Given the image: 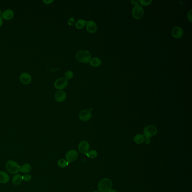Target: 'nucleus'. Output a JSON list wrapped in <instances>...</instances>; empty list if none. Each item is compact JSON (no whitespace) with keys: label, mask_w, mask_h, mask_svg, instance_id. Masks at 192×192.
<instances>
[{"label":"nucleus","mask_w":192,"mask_h":192,"mask_svg":"<svg viewBox=\"0 0 192 192\" xmlns=\"http://www.w3.org/2000/svg\"><path fill=\"white\" fill-rule=\"evenodd\" d=\"M157 128L153 125H150L146 127L143 131V136L146 138H150L156 134Z\"/></svg>","instance_id":"39448f33"},{"label":"nucleus","mask_w":192,"mask_h":192,"mask_svg":"<svg viewBox=\"0 0 192 192\" xmlns=\"http://www.w3.org/2000/svg\"><path fill=\"white\" fill-rule=\"evenodd\" d=\"M68 81L65 77H61L56 80L54 86L57 89L61 90L64 89L68 86Z\"/></svg>","instance_id":"423d86ee"},{"label":"nucleus","mask_w":192,"mask_h":192,"mask_svg":"<svg viewBox=\"0 0 192 192\" xmlns=\"http://www.w3.org/2000/svg\"><path fill=\"white\" fill-rule=\"evenodd\" d=\"M69 162L64 159H61L58 162V165L61 168H65L69 165Z\"/></svg>","instance_id":"aec40b11"},{"label":"nucleus","mask_w":192,"mask_h":192,"mask_svg":"<svg viewBox=\"0 0 192 192\" xmlns=\"http://www.w3.org/2000/svg\"><path fill=\"white\" fill-rule=\"evenodd\" d=\"M23 180L24 181L28 182L30 181L31 179H32V176L31 175L29 174H26L22 176Z\"/></svg>","instance_id":"b1692460"},{"label":"nucleus","mask_w":192,"mask_h":192,"mask_svg":"<svg viewBox=\"0 0 192 192\" xmlns=\"http://www.w3.org/2000/svg\"><path fill=\"white\" fill-rule=\"evenodd\" d=\"M131 3L133 5H136L138 4V3L139 2L138 1H135V0H132L131 1Z\"/></svg>","instance_id":"c756f323"},{"label":"nucleus","mask_w":192,"mask_h":192,"mask_svg":"<svg viewBox=\"0 0 192 192\" xmlns=\"http://www.w3.org/2000/svg\"><path fill=\"white\" fill-rule=\"evenodd\" d=\"M22 176L20 174H16L13 177L12 182L15 186H18L20 184L22 181Z\"/></svg>","instance_id":"f3484780"},{"label":"nucleus","mask_w":192,"mask_h":192,"mask_svg":"<svg viewBox=\"0 0 192 192\" xmlns=\"http://www.w3.org/2000/svg\"><path fill=\"white\" fill-rule=\"evenodd\" d=\"M92 192H99L98 191H92Z\"/></svg>","instance_id":"72a5a7b5"},{"label":"nucleus","mask_w":192,"mask_h":192,"mask_svg":"<svg viewBox=\"0 0 192 192\" xmlns=\"http://www.w3.org/2000/svg\"><path fill=\"white\" fill-rule=\"evenodd\" d=\"M31 169H32V167L31 165L28 163H25L21 166L20 168V171L24 173H27L30 172Z\"/></svg>","instance_id":"a211bd4d"},{"label":"nucleus","mask_w":192,"mask_h":192,"mask_svg":"<svg viewBox=\"0 0 192 192\" xmlns=\"http://www.w3.org/2000/svg\"><path fill=\"white\" fill-rule=\"evenodd\" d=\"M77 60L80 62L88 63L92 59L91 53L87 50H81L79 51L76 55Z\"/></svg>","instance_id":"f03ea898"},{"label":"nucleus","mask_w":192,"mask_h":192,"mask_svg":"<svg viewBox=\"0 0 192 192\" xmlns=\"http://www.w3.org/2000/svg\"><path fill=\"white\" fill-rule=\"evenodd\" d=\"M7 171L11 174H17L20 171L21 167L17 162L13 160H9L6 164Z\"/></svg>","instance_id":"7ed1b4c3"},{"label":"nucleus","mask_w":192,"mask_h":192,"mask_svg":"<svg viewBox=\"0 0 192 192\" xmlns=\"http://www.w3.org/2000/svg\"><path fill=\"white\" fill-rule=\"evenodd\" d=\"M3 24V19L1 16H0V27L2 26Z\"/></svg>","instance_id":"7c9ffc66"},{"label":"nucleus","mask_w":192,"mask_h":192,"mask_svg":"<svg viewBox=\"0 0 192 192\" xmlns=\"http://www.w3.org/2000/svg\"><path fill=\"white\" fill-rule=\"evenodd\" d=\"M144 142L145 143V144H147V145H148V144L150 143L151 142V139L150 138H146V137H145Z\"/></svg>","instance_id":"cd10ccee"},{"label":"nucleus","mask_w":192,"mask_h":192,"mask_svg":"<svg viewBox=\"0 0 192 192\" xmlns=\"http://www.w3.org/2000/svg\"><path fill=\"white\" fill-rule=\"evenodd\" d=\"M86 29L87 31L90 33L93 34L96 32L97 30V25L94 21L92 20L86 22Z\"/></svg>","instance_id":"9b49d317"},{"label":"nucleus","mask_w":192,"mask_h":192,"mask_svg":"<svg viewBox=\"0 0 192 192\" xmlns=\"http://www.w3.org/2000/svg\"><path fill=\"white\" fill-rule=\"evenodd\" d=\"M78 148L79 151L81 153L86 154L89 151V144L86 141H82L79 144Z\"/></svg>","instance_id":"1a4fd4ad"},{"label":"nucleus","mask_w":192,"mask_h":192,"mask_svg":"<svg viewBox=\"0 0 192 192\" xmlns=\"http://www.w3.org/2000/svg\"><path fill=\"white\" fill-rule=\"evenodd\" d=\"M2 13H2V11L0 10V16H2Z\"/></svg>","instance_id":"473e14b6"},{"label":"nucleus","mask_w":192,"mask_h":192,"mask_svg":"<svg viewBox=\"0 0 192 192\" xmlns=\"http://www.w3.org/2000/svg\"><path fill=\"white\" fill-rule=\"evenodd\" d=\"M112 186V182L111 180L105 178L101 180L98 184V188L99 192H109Z\"/></svg>","instance_id":"f257e3e1"},{"label":"nucleus","mask_w":192,"mask_h":192,"mask_svg":"<svg viewBox=\"0 0 192 192\" xmlns=\"http://www.w3.org/2000/svg\"><path fill=\"white\" fill-rule=\"evenodd\" d=\"M79 154L75 150H71L66 153L65 158L66 160L69 163L74 161L78 158Z\"/></svg>","instance_id":"6e6552de"},{"label":"nucleus","mask_w":192,"mask_h":192,"mask_svg":"<svg viewBox=\"0 0 192 192\" xmlns=\"http://www.w3.org/2000/svg\"><path fill=\"white\" fill-rule=\"evenodd\" d=\"M90 64L91 66L94 67H99L101 64V61L98 57H95L91 59Z\"/></svg>","instance_id":"dca6fc26"},{"label":"nucleus","mask_w":192,"mask_h":192,"mask_svg":"<svg viewBox=\"0 0 192 192\" xmlns=\"http://www.w3.org/2000/svg\"><path fill=\"white\" fill-rule=\"evenodd\" d=\"M74 76L73 72L71 71H68L65 72V78L66 79L70 80L73 78Z\"/></svg>","instance_id":"5701e85b"},{"label":"nucleus","mask_w":192,"mask_h":192,"mask_svg":"<svg viewBox=\"0 0 192 192\" xmlns=\"http://www.w3.org/2000/svg\"><path fill=\"white\" fill-rule=\"evenodd\" d=\"M171 34L173 37L176 38V39H180L183 36V30L180 27H175L173 28L172 31H171Z\"/></svg>","instance_id":"9d476101"},{"label":"nucleus","mask_w":192,"mask_h":192,"mask_svg":"<svg viewBox=\"0 0 192 192\" xmlns=\"http://www.w3.org/2000/svg\"><path fill=\"white\" fill-rule=\"evenodd\" d=\"M20 81L23 84H28L32 81V77L29 74L27 73H23L20 75Z\"/></svg>","instance_id":"ddd939ff"},{"label":"nucleus","mask_w":192,"mask_h":192,"mask_svg":"<svg viewBox=\"0 0 192 192\" xmlns=\"http://www.w3.org/2000/svg\"><path fill=\"white\" fill-rule=\"evenodd\" d=\"M54 1H52V0H48V1H43V2L45 4H51L52 3V2H54Z\"/></svg>","instance_id":"c85d7f7f"},{"label":"nucleus","mask_w":192,"mask_h":192,"mask_svg":"<svg viewBox=\"0 0 192 192\" xmlns=\"http://www.w3.org/2000/svg\"><path fill=\"white\" fill-rule=\"evenodd\" d=\"M109 192H117V191L116 190H114V189H111Z\"/></svg>","instance_id":"2f4dec72"},{"label":"nucleus","mask_w":192,"mask_h":192,"mask_svg":"<svg viewBox=\"0 0 192 192\" xmlns=\"http://www.w3.org/2000/svg\"><path fill=\"white\" fill-rule=\"evenodd\" d=\"M14 13L11 9H8L2 13V19L6 20H9L13 18Z\"/></svg>","instance_id":"4468645a"},{"label":"nucleus","mask_w":192,"mask_h":192,"mask_svg":"<svg viewBox=\"0 0 192 192\" xmlns=\"http://www.w3.org/2000/svg\"><path fill=\"white\" fill-rule=\"evenodd\" d=\"M13 192V191H11V192Z\"/></svg>","instance_id":"f704fd0d"},{"label":"nucleus","mask_w":192,"mask_h":192,"mask_svg":"<svg viewBox=\"0 0 192 192\" xmlns=\"http://www.w3.org/2000/svg\"><path fill=\"white\" fill-rule=\"evenodd\" d=\"M75 23V20L74 18L72 17L69 19L68 24L69 25L73 26L74 24Z\"/></svg>","instance_id":"a878e982"},{"label":"nucleus","mask_w":192,"mask_h":192,"mask_svg":"<svg viewBox=\"0 0 192 192\" xmlns=\"http://www.w3.org/2000/svg\"><path fill=\"white\" fill-rule=\"evenodd\" d=\"M144 13L143 8L140 5H135L132 9V15L136 19H141L143 16Z\"/></svg>","instance_id":"20e7f679"},{"label":"nucleus","mask_w":192,"mask_h":192,"mask_svg":"<svg viewBox=\"0 0 192 192\" xmlns=\"http://www.w3.org/2000/svg\"><path fill=\"white\" fill-rule=\"evenodd\" d=\"M145 138V137L143 135L138 134L135 136L134 140L136 144H141L144 142Z\"/></svg>","instance_id":"6ab92c4d"},{"label":"nucleus","mask_w":192,"mask_h":192,"mask_svg":"<svg viewBox=\"0 0 192 192\" xmlns=\"http://www.w3.org/2000/svg\"><path fill=\"white\" fill-rule=\"evenodd\" d=\"M187 18L189 21H192V10H191L188 12L187 14Z\"/></svg>","instance_id":"bb28decb"},{"label":"nucleus","mask_w":192,"mask_h":192,"mask_svg":"<svg viewBox=\"0 0 192 192\" xmlns=\"http://www.w3.org/2000/svg\"><path fill=\"white\" fill-rule=\"evenodd\" d=\"M92 114L91 110L89 109H84L82 110L79 114V118L81 121L86 122L91 119Z\"/></svg>","instance_id":"0eeeda50"},{"label":"nucleus","mask_w":192,"mask_h":192,"mask_svg":"<svg viewBox=\"0 0 192 192\" xmlns=\"http://www.w3.org/2000/svg\"><path fill=\"white\" fill-rule=\"evenodd\" d=\"M152 0H150V1H145V0H140L139 2H140V4H141V5L144 6H148L152 2Z\"/></svg>","instance_id":"393cba45"},{"label":"nucleus","mask_w":192,"mask_h":192,"mask_svg":"<svg viewBox=\"0 0 192 192\" xmlns=\"http://www.w3.org/2000/svg\"><path fill=\"white\" fill-rule=\"evenodd\" d=\"M88 157L91 159H94L97 157L98 153L97 151L95 150H91L87 153L86 154Z\"/></svg>","instance_id":"4be33fe9"},{"label":"nucleus","mask_w":192,"mask_h":192,"mask_svg":"<svg viewBox=\"0 0 192 192\" xmlns=\"http://www.w3.org/2000/svg\"><path fill=\"white\" fill-rule=\"evenodd\" d=\"M55 100L58 103H62L64 101L66 98V94L65 92L62 90L57 91L54 96Z\"/></svg>","instance_id":"f8f14e48"},{"label":"nucleus","mask_w":192,"mask_h":192,"mask_svg":"<svg viewBox=\"0 0 192 192\" xmlns=\"http://www.w3.org/2000/svg\"><path fill=\"white\" fill-rule=\"evenodd\" d=\"M86 24L85 20L80 19L77 21L76 24V28L78 29H81L84 28Z\"/></svg>","instance_id":"412c9836"},{"label":"nucleus","mask_w":192,"mask_h":192,"mask_svg":"<svg viewBox=\"0 0 192 192\" xmlns=\"http://www.w3.org/2000/svg\"><path fill=\"white\" fill-rule=\"evenodd\" d=\"M9 177L6 172L4 171H0V183H6L9 182Z\"/></svg>","instance_id":"2eb2a0df"}]
</instances>
